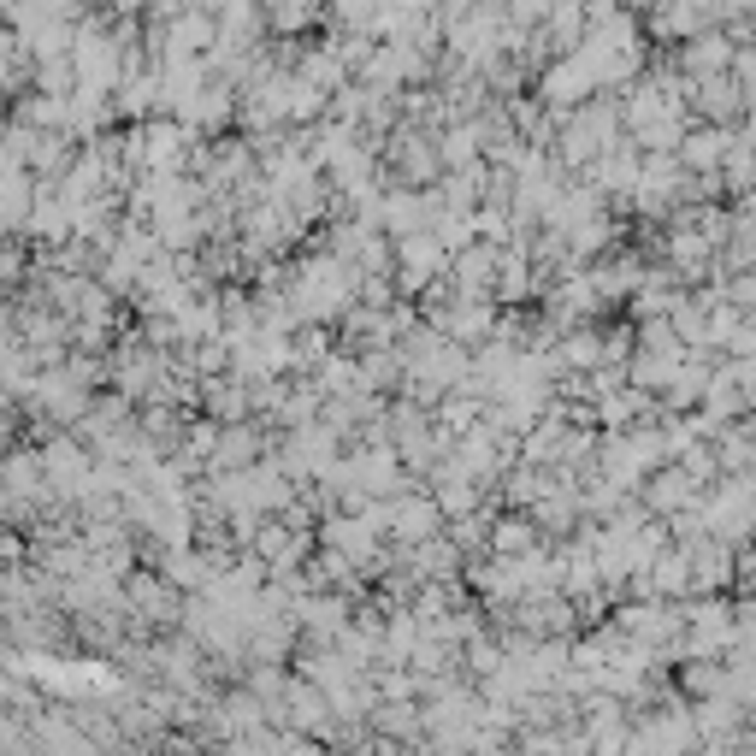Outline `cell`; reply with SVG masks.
<instances>
[{
  "mask_svg": "<svg viewBox=\"0 0 756 756\" xmlns=\"http://www.w3.org/2000/svg\"><path fill=\"white\" fill-rule=\"evenodd\" d=\"M526 544H532V526L526 520H503L497 526V550H526Z\"/></svg>",
  "mask_w": 756,
  "mask_h": 756,
  "instance_id": "cell-3",
  "label": "cell"
},
{
  "mask_svg": "<svg viewBox=\"0 0 756 756\" xmlns=\"http://www.w3.org/2000/svg\"><path fill=\"white\" fill-rule=\"evenodd\" d=\"M727 154V136L721 130H697V136H686V166H715Z\"/></svg>",
  "mask_w": 756,
  "mask_h": 756,
  "instance_id": "cell-1",
  "label": "cell"
},
{
  "mask_svg": "<svg viewBox=\"0 0 756 756\" xmlns=\"http://www.w3.org/2000/svg\"><path fill=\"white\" fill-rule=\"evenodd\" d=\"M432 526H438V508L432 503H402L396 508V532H402V538H426Z\"/></svg>",
  "mask_w": 756,
  "mask_h": 756,
  "instance_id": "cell-2",
  "label": "cell"
}]
</instances>
